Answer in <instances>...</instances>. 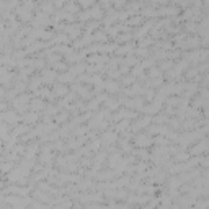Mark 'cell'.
Returning a JSON list of instances; mask_svg holds the SVG:
<instances>
[{"instance_id":"6da1fadb","label":"cell","mask_w":209,"mask_h":209,"mask_svg":"<svg viewBox=\"0 0 209 209\" xmlns=\"http://www.w3.org/2000/svg\"><path fill=\"white\" fill-rule=\"evenodd\" d=\"M136 144L141 145V147H147L150 144V137L149 136H137L136 137Z\"/></svg>"},{"instance_id":"7a4b0ae2","label":"cell","mask_w":209,"mask_h":209,"mask_svg":"<svg viewBox=\"0 0 209 209\" xmlns=\"http://www.w3.org/2000/svg\"><path fill=\"white\" fill-rule=\"evenodd\" d=\"M149 123H150V118H145V119H141L139 123H137V124H134V126H132V129H134V131H139L141 127H145L147 124H149Z\"/></svg>"},{"instance_id":"3957f363","label":"cell","mask_w":209,"mask_h":209,"mask_svg":"<svg viewBox=\"0 0 209 209\" xmlns=\"http://www.w3.org/2000/svg\"><path fill=\"white\" fill-rule=\"evenodd\" d=\"M31 106H33V110H42L44 108V101L42 100H33Z\"/></svg>"},{"instance_id":"277c9868","label":"cell","mask_w":209,"mask_h":209,"mask_svg":"<svg viewBox=\"0 0 209 209\" xmlns=\"http://www.w3.org/2000/svg\"><path fill=\"white\" fill-rule=\"evenodd\" d=\"M160 110V103L159 101H154L152 103V106H145L144 108V111H147V113H150V111H159Z\"/></svg>"},{"instance_id":"5b68a950","label":"cell","mask_w":209,"mask_h":209,"mask_svg":"<svg viewBox=\"0 0 209 209\" xmlns=\"http://www.w3.org/2000/svg\"><path fill=\"white\" fill-rule=\"evenodd\" d=\"M25 123H35L36 121V113H30V115H25Z\"/></svg>"},{"instance_id":"8992f818","label":"cell","mask_w":209,"mask_h":209,"mask_svg":"<svg viewBox=\"0 0 209 209\" xmlns=\"http://www.w3.org/2000/svg\"><path fill=\"white\" fill-rule=\"evenodd\" d=\"M90 16H93V18H100V15H101V10H100L98 7H95L93 10H90Z\"/></svg>"},{"instance_id":"52a82bcc","label":"cell","mask_w":209,"mask_h":209,"mask_svg":"<svg viewBox=\"0 0 209 209\" xmlns=\"http://www.w3.org/2000/svg\"><path fill=\"white\" fill-rule=\"evenodd\" d=\"M201 30H203L204 33H209V18H206V20L201 23Z\"/></svg>"},{"instance_id":"ba28073f","label":"cell","mask_w":209,"mask_h":209,"mask_svg":"<svg viewBox=\"0 0 209 209\" xmlns=\"http://www.w3.org/2000/svg\"><path fill=\"white\" fill-rule=\"evenodd\" d=\"M56 93H57V95L67 93V87H64V85H61V87H56Z\"/></svg>"},{"instance_id":"9c48e42d","label":"cell","mask_w":209,"mask_h":209,"mask_svg":"<svg viewBox=\"0 0 209 209\" xmlns=\"http://www.w3.org/2000/svg\"><path fill=\"white\" fill-rule=\"evenodd\" d=\"M105 87L110 90V92H115V90H118V85H116V83H113V82H108L106 85H105Z\"/></svg>"},{"instance_id":"30bf717a","label":"cell","mask_w":209,"mask_h":209,"mask_svg":"<svg viewBox=\"0 0 209 209\" xmlns=\"http://www.w3.org/2000/svg\"><path fill=\"white\" fill-rule=\"evenodd\" d=\"M196 28H198V25H194V23H191V21H189V23H188V30H189V31H193V30H196Z\"/></svg>"},{"instance_id":"8fae6325","label":"cell","mask_w":209,"mask_h":209,"mask_svg":"<svg viewBox=\"0 0 209 209\" xmlns=\"http://www.w3.org/2000/svg\"><path fill=\"white\" fill-rule=\"evenodd\" d=\"M203 165H209V159H204L203 160Z\"/></svg>"},{"instance_id":"7c38bea8","label":"cell","mask_w":209,"mask_h":209,"mask_svg":"<svg viewBox=\"0 0 209 209\" xmlns=\"http://www.w3.org/2000/svg\"><path fill=\"white\" fill-rule=\"evenodd\" d=\"M203 95H204V97H209V90H204V93H203Z\"/></svg>"}]
</instances>
